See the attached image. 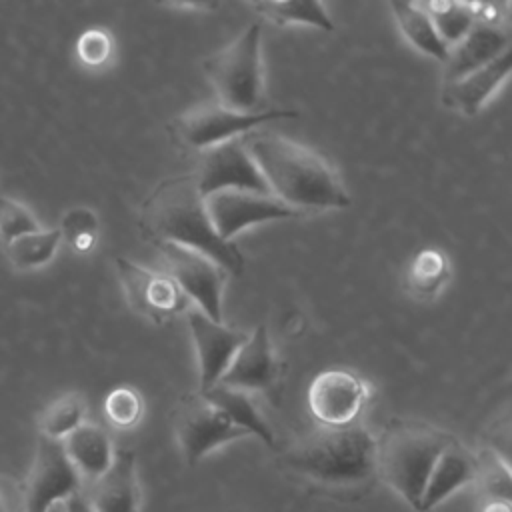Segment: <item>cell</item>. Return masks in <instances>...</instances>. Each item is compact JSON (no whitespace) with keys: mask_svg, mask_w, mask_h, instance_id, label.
<instances>
[{"mask_svg":"<svg viewBox=\"0 0 512 512\" xmlns=\"http://www.w3.org/2000/svg\"><path fill=\"white\" fill-rule=\"evenodd\" d=\"M288 472L338 498H358L376 476V438L360 424L318 426L282 454Z\"/></svg>","mask_w":512,"mask_h":512,"instance_id":"obj_1","label":"cell"},{"mask_svg":"<svg viewBox=\"0 0 512 512\" xmlns=\"http://www.w3.org/2000/svg\"><path fill=\"white\" fill-rule=\"evenodd\" d=\"M244 148L270 194L296 212L346 208L350 196L334 168L316 150L276 132H248Z\"/></svg>","mask_w":512,"mask_h":512,"instance_id":"obj_2","label":"cell"},{"mask_svg":"<svg viewBox=\"0 0 512 512\" xmlns=\"http://www.w3.org/2000/svg\"><path fill=\"white\" fill-rule=\"evenodd\" d=\"M140 224L156 244L170 242L196 250L234 276L244 272V256L238 246L216 234L194 174L170 176L160 182L142 204Z\"/></svg>","mask_w":512,"mask_h":512,"instance_id":"obj_3","label":"cell"},{"mask_svg":"<svg viewBox=\"0 0 512 512\" xmlns=\"http://www.w3.org/2000/svg\"><path fill=\"white\" fill-rule=\"evenodd\" d=\"M452 438L432 424L396 420L376 438V476L418 510L428 476Z\"/></svg>","mask_w":512,"mask_h":512,"instance_id":"obj_4","label":"cell"},{"mask_svg":"<svg viewBox=\"0 0 512 512\" xmlns=\"http://www.w3.org/2000/svg\"><path fill=\"white\" fill-rule=\"evenodd\" d=\"M262 24L252 22L240 36L204 60L216 102L236 112H258L262 100Z\"/></svg>","mask_w":512,"mask_h":512,"instance_id":"obj_5","label":"cell"},{"mask_svg":"<svg viewBox=\"0 0 512 512\" xmlns=\"http://www.w3.org/2000/svg\"><path fill=\"white\" fill-rule=\"evenodd\" d=\"M294 110H258L236 112L218 102H202L174 120L176 140L192 150H208L216 144L240 138L274 120L296 118Z\"/></svg>","mask_w":512,"mask_h":512,"instance_id":"obj_6","label":"cell"},{"mask_svg":"<svg viewBox=\"0 0 512 512\" xmlns=\"http://www.w3.org/2000/svg\"><path fill=\"white\" fill-rule=\"evenodd\" d=\"M174 432L188 466L198 464L214 448L248 436L200 392L188 394L178 402Z\"/></svg>","mask_w":512,"mask_h":512,"instance_id":"obj_7","label":"cell"},{"mask_svg":"<svg viewBox=\"0 0 512 512\" xmlns=\"http://www.w3.org/2000/svg\"><path fill=\"white\" fill-rule=\"evenodd\" d=\"M76 492H82V480L68 460L62 440L38 436L34 460L22 488L24 512H46Z\"/></svg>","mask_w":512,"mask_h":512,"instance_id":"obj_8","label":"cell"},{"mask_svg":"<svg viewBox=\"0 0 512 512\" xmlns=\"http://www.w3.org/2000/svg\"><path fill=\"white\" fill-rule=\"evenodd\" d=\"M166 274L178 284L190 302L208 318L222 322V290L226 272L208 256L170 242L156 244Z\"/></svg>","mask_w":512,"mask_h":512,"instance_id":"obj_9","label":"cell"},{"mask_svg":"<svg viewBox=\"0 0 512 512\" xmlns=\"http://www.w3.org/2000/svg\"><path fill=\"white\" fill-rule=\"evenodd\" d=\"M116 270L128 304L156 324L168 322L192 306L166 272H154L128 258H116Z\"/></svg>","mask_w":512,"mask_h":512,"instance_id":"obj_10","label":"cell"},{"mask_svg":"<svg viewBox=\"0 0 512 512\" xmlns=\"http://www.w3.org/2000/svg\"><path fill=\"white\" fill-rule=\"evenodd\" d=\"M206 214L222 240L232 238L248 226L296 218L300 212L292 210L272 194H258L250 190H220L204 198Z\"/></svg>","mask_w":512,"mask_h":512,"instance_id":"obj_11","label":"cell"},{"mask_svg":"<svg viewBox=\"0 0 512 512\" xmlns=\"http://www.w3.org/2000/svg\"><path fill=\"white\" fill-rule=\"evenodd\" d=\"M194 178L202 198L220 190H250L270 194L260 170L244 148L242 136L204 150Z\"/></svg>","mask_w":512,"mask_h":512,"instance_id":"obj_12","label":"cell"},{"mask_svg":"<svg viewBox=\"0 0 512 512\" xmlns=\"http://www.w3.org/2000/svg\"><path fill=\"white\" fill-rule=\"evenodd\" d=\"M368 400V386L354 372L332 368L320 372L308 390V406L320 426H348Z\"/></svg>","mask_w":512,"mask_h":512,"instance_id":"obj_13","label":"cell"},{"mask_svg":"<svg viewBox=\"0 0 512 512\" xmlns=\"http://www.w3.org/2000/svg\"><path fill=\"white\" fill-rule=\"evenodd\" d=\"M186 318L198 358V392H206L218 384L248 332L224 326V322L208 318L196 306H188Z\"/></svg>","mask_w":512,"mask_h":512,"instance_id":"obj_14","label":"cell"},{"mask_svg":"<svg viewBox=\"0 0 512 512\" xmlns=\"http://www.w3.org/2000/svg\"><path fill=\"white\" fill-rule=\"evenodd\" d=\"M278 380V362L266 326H256L234 354L218 386L258 392L270 390Z\"/></svg>","mask_w":512,"mask_h":512,"instance_id":"obj_15","label":"cell"},{"mask_svg":"<svg viewBox=\"0 0 512 512\" xmlns=\"http://www.w3.org/2000/svg\"><path fill=\"white\" fill-rule=\"evenodd\" d=\"M510 48V34L500 24L478 22L468 34L448 48L444 60V86L490 64Z\"/></svg>","mask_w":512,"mask_h":512,"instance_id":"obj_16","label":"cell"},{"mask_svg":"<svg viewBox=\"0 0 512 512\" xmlns=\"http://www.w3.org/2000/svg\"><path fill=\"white\" fill-rule=\"evenodd\" d=\"M94 512H138L140 488L136 460L130 450H116L112 466L84 492Z\"/></svg>","mask_w":512,"mask_h":512,"instance_id":"obj_17","label":"cell"},{"mask_svg":"<svg viewBox=\"0 0 512 512\" xmlns=\"http://www.w3.org/2000/svg\"><path fill=\"white\" fill-rule=\"evenodd\" d=\"M512 68V48L502 52L490 64L466 74L464 78L446 84L442 92V100L448 108L460 114H476L486 100L502 86Z\"/></svg>","mask_w":512,"mask_h":512,"instance_id":"obj_18","label":"cell"},{"mask_svg":"<svg viewBox=\"0 0 512 512\" xmlns=\"http://www.w3.org/2000/svg\"><path fill=\"white\" fill-rule=\"evenodd\" d=\"M476 476V456L466 446H462L456 438L442 450L438 456L428 482L424 486L418 512H428L444 498L454 494L456 490L474 482Z\"/></svg>","mask_w":512,"mask_h":512,"instance_id":"obj_19","label":"cell"},{"mask_svg":"<svg viewBox=\"0 0 512 512\" xmlns=\"http://www.w3.org/2000/svg\"><path fill=\"white\" fill-rule=\"evenodd\" d=\"M64 452L80 480H98L114 462V446L108 432L96 424L82 422L62 440Z\"/></svg>","mask_w":512,"mask_h":512,"instance_id":"obj_20","label":"cell"},{"mask_svg":"<svg viewBox=\"0 0 512 512\" xmlns=\"http://www.w3.org/2000/svg\"><path fill=\"white\" fill-rule=\"evenodd\" d=\"M208 402H212L218 410H222L238 428L244 432L258 436L264 444L274 446V434L262 414L258 412L256 404L250 400V396L242 390L226 388V386H212L206 392H200Z\"/></svg>","mask_w":512,"mask_h":512,"instance_id":"obj_21","label":"cell"},{"mask_svg":"<svg viewBox=\"0 0 512 512\" xmlns=\"http://www.w3.org/2000/svg\"><path fill=\"white\" fill-rule=\"evenodd\" d=\"M390 10L396 18L398 28L406 36V40L420 50L426 56H432L440 62L446 60L448 56V46L440 40L436 34L432 20L424 12L420 4H410V2H390Z\"/></svg>","mask_w":512,"mask_h":512,"instance_id":"obj_22","label":"cell"},{"mask_svg":"<svg viewBox=\"0 0 512 512\" xmlns=\"http://www.w3.org/2000/svg\"><path fill=\"white\" fill-rule=\"evenodd\" d=\"M474 456L476 476L472 484L478 488L480 502H510L512 476L508 462L494 448H482Z\"/></svg>","mask_w":512,"mask_h":512,"instance_id":"obj_23","label":"cell"},{"mask_svg":"<svg viewBox=\"0 0 512 512\" xmlns=\"http://www.w3.org/2000/svg\"><path fill=\"white\" fill-rule=\"evenodd\" d=\"M62 242L58 228L48 230H34L28 234H22L6 244L8 260L18 270H32L38 266H44L50 262Z\"/></svg>","mask_w":512,"mask_h":512,"instance_id":"obj_24","label":"cell"},{"mask_svg":"<svg viewBox=\"0 0 512 512\" xmlns=\"http://www.w3.org/2000/svg\"><path fill=\"white\" fill-rule=\"evenodd\" d=\"M256 12L270 18L276 24H308L326 32L334 30V22L320 2L310 0H284V2H256Z\"/></svg>","mask_w":512,"mask_h":512,"instance_id":"obj_25","label":"cell"},{"mask_svg":"<svg viewBox=\"0 0 512 512\" xmlns=\"http://www.w3.org/2000/svg\"><path fill=\"white\" fill-rule=\"evenodd\" d=\"M428 18L432 20V26L440 40L450 48L456 42H460L468 30L476 24L474 4H462V2H428L420 4Z\"/></svg>","mask_w":512,"mask_h":512,"instance_id":"obj_26","label":"cell"},{"mask_svg":"<svg viewBox=\"0 0 512 512\" xmlns=\"http://www.w3.org/2000/svg\"><path fill=\"white\" fill-rule=\"evenodd\" d=\"M448 280L446 256L434 248L420 250L406 272V286L416 298H432Z\"/></svg>","mask_w":512,"mask_h":512,"instance_id":"obj_27","label":"cell"},{"mask_svg":"<svg viewBox=\"0 0 512 512\" xmlns=\"http://www.w3.org/2000/svg\"><path fill=\"white\" fill-rule=\"evenodd\" d=\"M84 400L76 392H68L52 400L38 418L40 436L64 440L72 430L84 422Z\"/></svg>","mask_w":512,"mask_h":512,"instance_id":"obj_28","label":"cell"},{"mask_svg":"<svg viewBox=\"0 0 512 512\" xmlns=\"http://www.w3.org/2000/svg\"><path fill=\"white\" fill-rule=\"evenodd\" d=\"M60 236L66 238L78 252H86L96 242L98 218L88 208H72L62 216Z\"/></svg>","mask_w":512,"mask_h":512,"instance_id":"obj_29","label":"cell"},{"mask_svg":"<svg viewBox=\"0 0 512 512\" xmlns=\"http://www.w3.org/2000/svg\"><path fill=\"white\" fill-rule=\"evenodd\" d=\"M40 224L34 214L14 198L0 194V238L8 244L14 238L38 230Z\"/></svg>","mask_w":512,"mask_h":512,"instance_id":"obj_30","label":"cell"},{"mask_svg":"<svg viewBox=\"0 0 512 512\" xmlns=\"http://www.w3.org/2000/svg\"><path fill=\"white\" fill-rule=\"evenodd\" d=\"M104 412L108 420L118 428L134 426L142 416V400L136 390L128 386L114 388L104 400Z\"/></svg>","mask_w":512,"mask_h":512,"instance_id":"obj_31","label":"cell"},{"mask_svg":"<svg viewBox=\"0 0 512 512\" xmlns=\"http://www.w3.org/2000/svg\"><path fill=\"white\" fill-rule=\"evenodd\" d=\"M76 52L86 66H102L112 54V38L104 30L90 28L78 38Z\"/></svg>","mask_w":512,"mask_h":512,"instance_id":"obj_32","label":"cell"},{"mask_svg":"<svg viewBox=\"0 0 512 512\" xmlns=\"http://www.w3.org/2000/svg\"><path fill=\"white\" fill-rule=\"evenodd\" d=\"M0 512H24L22 498L14 496V490L0 478Z\"/></svg>","mask_w":512,"mask_h":512,"instance_id":"obj_33","label":"cell"},{"mask_svg":"<svg viewBox=\"0 0 512 512\" xmlns=\"http://www.w3.org/2000/svg\"><path fill=\"white\" fill-rule=\"evenodd\" d=\"M64 508H66V512H94L92 506L88 504L84 492H76L70 498H66Z\"/></svg>","mask_w":512,"mask_h":512,"instance_id":"obj_34","label":"cell"},{"mask_svg":"<svg viewBox=\"0 0 512 512\" xmlns=\"http://www.w3.org/2000/svg\"><path fill=\"white\" fill-rule=\"evenodd\" d=\"M46 512H66V508H64V502H58V504L50 506Z\"/></svg>","mask_w":512,"mask_h":512,"instance_id":"obj_35","label":"cell"}]
</instances>
